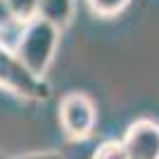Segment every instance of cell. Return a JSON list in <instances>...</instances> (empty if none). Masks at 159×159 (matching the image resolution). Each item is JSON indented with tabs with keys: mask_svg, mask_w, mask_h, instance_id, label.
I'll list each match as a JSON object with an SVG mask.
<instances>
[{
	"mask_svg": "<svg viewBox=\"0 0 159 159\" xmlns=\"http://www.w3.org/2000/svg\"><path fill=\"white\" fill-rule=\"evenodd\" d=\"M14 159H64L60 152H29V154H21V157H14Z\"/></svg>",
	"mask_w": 159,
	"mask_h": 159,
	"instance_id": "9c48e42d",
	"label": "cell"
},
{
	"mask_svg": "<svg viewBox=\"0 0 159 159\" xmlns=\"http://www.w3.org/2000/svg\"><path fill=\"white\" fill-rule=\"evenodd\" d=\"M57 43H60V26H55L52 21L43 17H36L29 24H24L14 55L33 76L43 79V74L55 60Z\"/></svg>",
	"mask_w": 159,
	"mask_h": 159,
	"instance_id": "6da1fadb",
	"label": "cell"
},
{
	"mask_svg": "<svg viewBox=\"0 0 159 159\" xmlns=\"http://www.w3.org/2000/svg\"><path fill=\"white\" fill-rule=\"evenodd\" d=\"M38 17L64 29L74 17V0H38Z\"/></svg>",
	"mask_w": 159,
	"mask_h": 159,
	"instance_id": "5b68a950",
	"label": "cell"
},
{
	"mask_svg": "<svg viewBox=\"0 0 159 159\" xmlns=\"http://www.w3.org/2000/svg\"><path fill=\"white\" fill-rule=\"evenodd\" d=\"M121 143L131 159H159V124L152 119L133 121Z\"/></svg>",
	"mask_w": 159,
	"mask_h": 159,
	"instance_id": "277c9868",
	"label": "cell"
},
{
	"mask_svg": "<svg viewBox=\"0 0 159 159\" xmlns=\"http://www.w3.org/2000/svg\"><path fill=\"white\" fill-rule=\"evenodd\" d=\"M0 159H10V157H5V154H2V152H0Z\"/></svg>",
	"mask_w": 159,
	"mask_h": 159,
	"instance_id": "8fae6325",
	"label": "cell"
},
{
	"mask_svg": "<svg viewBox=\"0 0 159 159\" xmlns=\"http://www.w3.org/2000/svg\"><path fill=\"white\" fill-rule=\"evenodd\" d=\"M0 88L26 100H45L50 95V88L45 86V81L33 76L17 60L14 50H7L5 45H0Z\"/></svg>",
	"mask_w": 159,
	"mask_h": 159,
	"instance_id": "7a4b0ae2",
	"label": "cell"
},
{
	"mask_svg": "<svg viewBox=\"0 0 159 159\" xmlns=\"http://www.w3.org/2000/svg\"><path fill=\"white\" fill-rule=\"evenodd\" d=\"M128 5H131V0H88L90 12L98 14V17H116Z\"/></svg>",
	"mask_w": 159,
	"mask_h": 159,
	"instance_id": "52a82bcc",
	"label": "cell"
},
{
	"mask_svg": "<svg viewBox=\"0 0 159 159\" xmlns=\"http://www.w3.org/2000/svg\"><path fill=\"white\" fill-rule=\"evenodd\" d=\"M5 2L12 19L19 24H29L31 19L38 17V0H5Z\"/></svg>",
	"mask_w": 159,
	"mask_h": 159,
	"instance_id": "8992f818",
	"label": "cell"
},
{
	"mask_svg": "<svg viewBox=\"0 0 159 159\" xmlns=\"http://www.w3.org/2000/svg\"><path fill=\"white\" fill-rule=\"evenodd\" d=\"M98 124L95 102L86 93H66L60 100V126L69 140H86Z\"/></svg>",
	"mask_w": 159,
	"mask_h": 159,
	"instance_id": "3957f363",
	"label": "cell"
},
{
	"mask_svg": "<svg viewBox=\"0 0 159 159\" xmlns=\"http://www.w3.org/2000/svg\"><path fill=\"white\" fill-rule=\"evenodd\" d=\"M93 159H131L126 152L124 143H116V140H107L95 150Z\"/></svg>",
	"mask_w": 159,
	"mask_h": 159,
	"instance_id": "ba28073f",
	"label": "cell"
},
{
	"mask_svg": "<svg viewBox=\"0 0 159 159\" xmlns=\"http://www.w3.org/2000/svg\"><path fill=\"white\" fill-rule=\"evenodd\" d=\"M10 21H14V19H12V14H10V10H7V2L0 0V29L7 26Z\"/></svg>",
	"mask_w": 159,
	"mask_h": 159,
	"instance_id": "30bf717a",
	"label": "cell"
}]
</instances>
